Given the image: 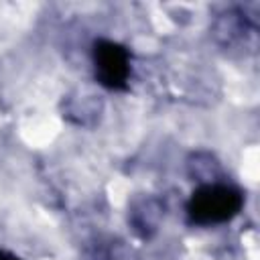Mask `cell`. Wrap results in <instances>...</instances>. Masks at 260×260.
Masks as SVG:
<instances>
[{
    "label": "cell",
    "mask_w": 260,
    "mask_h": 260,
    "mask_svg": "<svg viewBox=\"0 0 260 260\" xmlns=\"http://www.w3.org/2000/svg\"><path fill=\"white\" fill-rule=\"evenodd\" d=\"M244 207V193L230 183H201L187 201V217L195 225H221Z\"/></svg>",
    "instance_id": "cell-1"
},
{
    "label": "cell",
    "mask_w": 260,
    "mask_h": 260,
    "mask_svg": "<svg viewBox=\"0 0 260 260\" xmlns=\"http://www.w3.org/2000/svg\"><path fill=\"white\" fill-rule=\"evenodd\" d=\"M93 75L95 81L112 91H122L128 87L132 75V57L130 51L110 39H98L91 51Z\"/></svg>",
    "instance_id": "cell-2"
},
{
    "label": "cell",
    "mask_w": 260,
    "mask_h": 260,
    "mask_svg": "<svg viewBox=\"0 0 260 260\" xmlns=\"http://www.w3.org/2000/svg\"><path fill=\"white\" fill-rule=\"evenodd\" d=\"M162 219V205L156 197L144 195L130 203L128 209V223L140 238H150Z\"/></svg>",
    "instance_id": "cell-3"
},
{
    "label": "cell",
    "mask_w": 260,
    "mask_h": 260,
    "mask_svg": "<svg viewBox=\"0 0 260 260\" xmlns=\"http://www.w3.org/2000/svg\"><path fill=\"white\" fill-rule=\"evenodd\" d=\"M187 167H189V175L195 177V179L201 181V183H213V181H217L219 165H217L215 156L209 154V152L191 154Z\"/></svg>",
    "instance_id": "cell-4"
},
{
    "label": "cell",
    "mask_w": 260,
    "mask_h": 260,
    "mask_svg": "<svg viewBox=\"0 0 260 260\" xmlns=\"http://www.w3.org/2000/svg\"><path fill=\"white\" fill-rule=\"evenodd\" d=\"M0 260H20L18 256H14L12 252H6V250H0Z\"/></svg>",
    "instance_id": "cell-5"
}]
</instances>
